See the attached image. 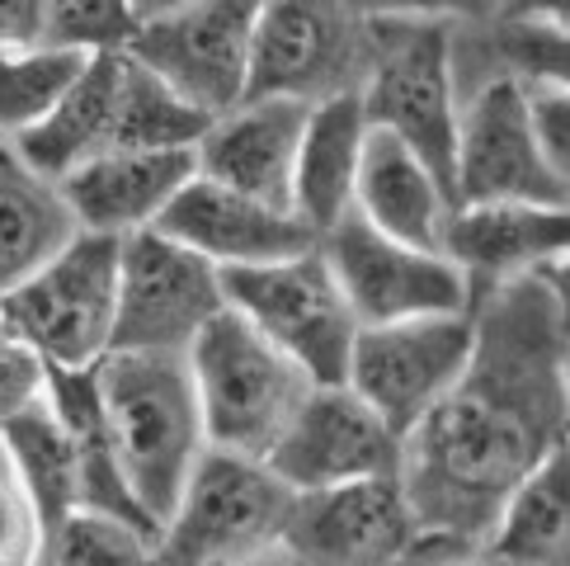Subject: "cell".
I'll return each mask as SVG.
<instances>
[{
	"label": "cell",
	"mask_w": 570,
	"mask_h": 566,
	"mask_svg": "<svg viewBox=\"0 0 570 566\" xmlns=\"http://www.w3.org/2000/svg\"><path fill=\"white\" fill-rule=\"evenodd\" d=\"M0 443H6L19 481L29 487L33 510L48 534L57 519H67L80 505V439L48 407V392H43L38 407L14 416L10 424H0Z\"/></svg>",
	"instance_id": "24"
},
{
	"label": "cell",
	"mask_w": 570,
	"mask_h": 566,
	"mask_svg": "<svg viewBox=\"0 0 570 566\" xmlns=\"http://www.w3.org/2000/svg\"><path fill=\"white\" fill-rule=\"evenodd\" d=\"M293 491L264 462L203 453L156 534V566H250L278 553Z\"/></svg>",
	"instance_id": "5"
},
{
	"label": "cell",
	"mask_w": 570,
	"mask_h": 566,
	"mask_svg": "<svg viewBox=\"0 0 570 566\" xmlns=\"http://www.w3.org/2000/svg\"><path fill=\"white\" fill-rule=\"evenodd\" d=\"M194 179V156H156V152H105L71 170L62 198L76 217V232L128 241L137 232H151L175 194Z\"/></svg>",
	"instance_id": "18"
},
{
	"label": "cell",
	"mask_w": 570,
	"mask_h": 566,
	"mask_svg": "<svg viewBox=\"0 0 570 566\" xmlns=\"http://www.w3.org/2000/svg\"><path fill=\"white\" fill-rule=\"evenodd\" d=\"M48 392V369L29 345H19L14 335L0 331V424H10L14 416H24L38 407Z\"/></svg>",
	"instance_id": "31"
},
{
	"label": "cell",
	"mask_w": 570,
	"mask_h": 566,
	"mask_svg": "<svg viewBox=\"0 0 570 566\" xmlns=\"http://www.w3.org/2000/svg\"><path fill=\"white\" fill-rule=\"evenodd\" d=\"M0 152H6V147H0Z\"/></svg>",
	"instance_id": "35"
},
{
	"label": "cell",
	"mask_w": 570,
	"mask_h": 566,
	"mask_svg": "<svg viewBox=\"0 0 570 566\" xmlns=\"http://www.w3.org/2000/svg\"><path fill=\"white\" fill-rule=\"evenodd\" d=\"M307 114V105L288 99H246L203 133L194 147V175L264 208L293 213V170Z\"/></svg>",
	"instance_id": "16"
},
{
	"label": "cell",
	"mask_w": 570,
	"mask_h": 566,
	"mask_svg": "<svg viewBox=\"0 0 570 566\" xmlns=\"http://www.w3.org/2000/svg\"><path fill=\"white\" fill-rule=\"evenodd\" d=\"M141 6L128 0H48L43 6V48L71 57H124L137 33Z\"/></svg>",
	"instance_id": "28"
},
{
	"label": "cell",
	"mask_w": 570,
	"mask_h": 566,
	"mask_svg": "<svg viewBox=\"0 0 570 566\" xmlns=\"http://www.w3.org/2000/svg\"><path fill=\"white\" fill-rule=\"evenodd\" d=\"M570 331L566 270L472 297V359L439 407L401 439L396 487L420 538L476 553L504 496L566 449Z\"/></svg>",
	"instance_id": "1"
},
{
	"label": "cell",
	"mask_w": 570,
	"mask_h": 566,
	"mask_svg": "<svg viewBox=\"0 0 570 566\" xmlns=\"http://www.w3.org/2000/svg\"><path fill=\"white\" fill-rule=\"evenodd\" d=\"M227 312V289L213 265L170 236L137 232L118 241V312L114 350L189 354V345Z\"/></svg>",
	"instance_id": "11"
},
{
	"label": "cell",
	"mask_w": 570,
	"mask_h": 566,
	"mask_svg": "<svg viewBox=\"0 0 570 566\" xmlns=\"http://www.w3.org/2000/svg\"><path fill=\"white\" fill-rule=\"evenodd\" d=\"M363 142H368V124H363L358 95L325 99L307 114L293 170V213L316 241L354 213Z\"/></svg>",
	"instance_id": "20"
},
{
	"label": "cell",
	"mask_w": 570,
	"mask_h": 566,
	"mask_svg": "<svg viewBox=\"0 0 570 566\" xmlns=\"http://www.w3.org/2000/svg\"><path fill=\"white\" fill-rule=\"evenodd\" d=\"M80 71H86V57L57 48L0 52V147L10 152L19 137L43 124L80 80Z\"/></svg>",
	"instance_id": "26"
},
{
	"label": "cell",
	"mask_w": 570,
	"mask_h": 566,
	"mask_svg": "<svg viewBox=\"0 0 570 566\" xmlns=\"http://www.w3.org/2000/svg\"><path fill=\"white\" fill-rule=\"evenodd\" d=\"M156 232L170 236L175 246H185L189 255H198L203 265H213L217 274L264 270V265L297 260L321 246L297 222V213L264 208L255 198L217 189L198 175L175 194V204L156 222Z\"/></svg>",
	"instance_id": "15"
},
{
	"label": "cell",
	"mask_w": 570,
	"mask_h": 566,
	"mask_svg": "<svg viewBox=\"0 0 570 566\" xmlns=\"http://www.w3.org/2000/svg\"><path fill=\"white\" fill-rule=\"evenodd\" d=\"M222 289H227V308L246 326H255L278 354H288L316 388L344 382L358 321L331 265L321 260V246L264 270L222 274Z\"/></svg>",
	"instance_id": "9"
},
{
	"label": "cell",
	"mask_w": 570,
	"mask_h": 566,
	"mask_svg": "<svg viewBox=\"0 0 570 566\" xmlns=\"http://www.w3.org/2000/svg\"><path fill=\"white\" fill-rule=\"evenodd\" d=\"M466 359H472V308L392 321V326H363L350 350L344 388L396 439H405L453 392Z\"/></svg>",
	"instance_id": "10"
},
{
	"label": "cell",
	"mask_w": 570,
	"mask_h": 566,
	"mask_svg": "<svg viewBox=\"0 0 570 566\" xmlns=\"http://www.w3.org/2000/svg\"><path fill=\"white\" fill-rule=\"evenodd\" d=\"M439 566H491V562H481L476 553H462V557H448V562H439Z\"/></svg>",
	"instance_id": "33"
},
{
	"label": "cell",
	"mask_w": 570,
	"mask_h": 566,
	"mask_svg": "<svg viewBox=\"0 0 570 566\" xmlns=\"http://www.w3.org/2000/svg\"><path fill=\"white\" fill-rule=\"evenodd\" d=\"M33 566H156V534L109 515L71 510L43 534Z\"/></svg>",
	"instance_id": "27"
},
{
	"label": "cell",
	"mask_w": 570,
	"mask_h": 566,
	"mask_svg": "<svg viewBox=\"0 0 570 566\" xmlns=\"http://www.w3.org/2000/svg\"><path fill=\"white\" fill-rule=\"evenodd\" d=\"M185 363L208 449L246 462L269 458L278 435L297 416L302 397L316 388L288 354H278L232 308L194 340Z\"/></svg>",
	"instance_id": "4"
},
{
	"label": "cell",
	"mask_w": 570,
	"mask_h": 566,
	"mask_svg": "<svg viewBox=\"0 0 570 566\" xmlns=\"http://www.w3.org/2000/svg\"><path fill=\"white\" fill-rule=\"evenodd\" d=\"M38 548H43V519L0 443V566H33Z\"/></svg>",
	"instance_id": "29"
},
{
	"label": "cell",
	"mask_w": 570,
	"mask_h": 566,
	"mask_svg": "<svg viewBox=\"0 0 570 566\" xmlns=\"http://www.w3.org/2000/svg\"><path fill=\"white\" fill-rule=\"evenodd\" d=\"M43 6L48 0H0V52L43 48Z\"/></svg>",
	"instance_id": "32"
},
{
	"label": "cell",
	"mask_w": 570,
	"mask_h": 566,
	"mask_svg": "<svg viewBox=\"0 0 570 566\" xmlns=\"http://www.w3.org/2000/svg\"><path fill=\"white\" fill-rule=\"evenodd\" d=\"M396 462L401 439L344 382H331V388H312L302 397L297 416L278 435L264 468L293 496H321L335 487H354V481L396 477Z\"/></svg>",
	"instance_id": "14"
},
{
	"label": "cell",
	"mask_w": 570,
	"mask_h": 566,
	"mask_svg": "<svg viewBox=\"0 0 570 566\" xmlns=\"http://www.w3.org/2000/svg\"><path fill=\"white\" fill-rule=\"evenodd\" d=\"M523 109H528V128H533L542 160L570 179V90L533 86V90H523Z\"/></svg>",
	"instance_id": "30"
},
{
	"label": "cell",
	"mask_w": 570,
	"mask_h": 566,
	"mask_svg": "<svg viewBox=\"0 0 570 566\" xmlns=\"http://www.w3.org/2000/svg\"><path fill=\"white\" fill-rule=\"evenodd\" d=\"M118 241L80 232L29 283L0 297V331L29 345L43 369L86 373L114 350Z\"/></svg>",
	"instance_id": "6"
},
{
	"label": "cell",
	"mask_w": 570,
	"mask_h": 566,
	"mask_svg": "<svg viewBox=\"0 0 570 566\" xmlns=\"http://www.w3.org/2000/svg\"><path fill=\"white\" fill-rule=\"evenodd\" d=\"M453 204H533L566 208L570 179L542 160L528 128L523 86L491 80L458 99L453 128Z\"/></svg>",
	"instance_id": "12"
},
{
	"label": "cell",
	"mask_w": 570,
	"mask_h": 566,
	"mask_svg": "<svg viewBox=\"0 0 570 566\" xmlns=\"http://www.w3.org/2000/svg\"><path fill=\"white\" fill-rule=\"evenodd\" d=\"M439 251L476 297L528 274L566 270L570 213L533 204H453Z\"/></svg>",
	"instance_id": "17"
},
{
	"label": "cell",
	"mask_w": 570,
	"mask_h": 566,
	"mask_svg": "<svg viewBox=\"0 0 570 566\" xmlns=\"http://www.w3.org/2000/svg\"><path fill=\"white\" fill-rule=\"evenodd\" d=\"M368 76L358 86L363 124L405 142L448 185L458 128L453 10H368Z\"/></svg>",
	"instance_id": "3"
},
{
	"label": "cell",
	"mask_w": 570,
	"mask_h": 566,
	"mask_svg": "<svg viewBox=\"0 0 570 566\" xmlns=\"http://www.w3.org/2000/svg\"><path fill=\"white\" fill-rule=\"evenodd\" d=\"M255 14L259 6H240V0L141 6L124 57L170 86L203 118H222L246 105Z\"/></svg>",
	"instance_id": "7"
},
{
	"label": "cell",
	"mask_w": 570,
	"mask_h": 566,
	"mask_svg": "<svg viewBox=\"0 0 570 566\" xmlns=\"http://www.w3.org/2000/svg\"><path fill=\"white\" fill-rule=\"evenodd\" d=\"M76 236L62 189L33 175L14 152H0V297L52 265Z\"/></svg>",
	"instance_id": "23"
},
{
	"label": "cell",
	"mask_w": 570,
	"mask_h": 566,
	"mask_svg": "<svg viewBox=\"0 0 570 566\" xmlns=\"http://www.w3.org/2000/svg\"><path fill=\"white\" fill-rule=\"evenodd\" d=\"M368 52V10L358 6H316V0L259 6L246 99H288L316 109L325 99L358 95Z\"/></svg>",
	"instance_id": "8"
},
{
	"label": "cell",
	"mask_w": 570,
	"mask_h": 566,
	"mask_svg": "<svg viewBox=\"0 0 570 566\" xmlns=\"http://www.w3.org/2000/svg\"><path fill=\"white\" fill-rule=\"evenodd\" d=\"M213 118L189 109L170 86H160L137 62L118 67V109H114V152H156V156H194Z\"/></svg>",
	"instance_id": "25"
},
{
	"label": "cell",
	"mask_w": 570,
	"mask_h": 566,
	"mask_svg": "<svg viewBox=\"0 0 570 566\" xmlns=\"http://www.w3.org/2000/svg\"><path fill=\"white\" fill-rule=\"evenodd\" d=\"M476 557L491 566H570V453H552L504 496Z\"/></svg>",
	"instance_id": "21"
},
{
	"label": "cell",
	"mask_w": 570,
	"mask_h": 566,
	"mask_svg": "<svg viewBox=\"0 0 570 566\" xmlns=\"http://www.w3.org/2000/svg\"><path fill=\"white\" fill-rule=\"evenodd\" d=\"M250 566H293V562L283 557V553H269V557H259V562H250Z\"/></svg>",
	"instance_id": "34"
},
{
	"label": "cell",
	"mask_w": 570,
	"mask_h": 566,
	"mask_svg": "<svg viewBox=\"0 0 570 566\" xmlns=\"http://www.w3.org/2000/svg\"><path fill=\"white\" fill-rule=\"evenodd\" d=\"M448 213H453V194H448L443 179L405 142L368 128L354 185V217H363L373 232L401 241V246L439 251Z\"/></svg>",
	"instance_id": "19"
},
{
	"label": "cell",
	"mask_w": 570,
	"mask_h": 566,
	"mask_svg": "<svg viewBox=\"0 0 570 566\" xmlns=\"http://www.w3.org/2000/svg\"><path fill=\"white\" fill-rule=\"evenodd\" d=\"M321 260L331 265L358 331L472 308L466 279L439 251L401 246L354 213L321 236Z\"/></svg>",
	"instance_id": "13"
},
{
	"label": "cell",
	"mask_w": 570,
	"mask_h": 566,
	"mask_svg": "<svg viewBox=\"0 0 570 566\" xmlns=\"http://www.w3.org/2000/svg\"><path fill=\"white\" fill-rule=\"evenodd\" d=\"M118 67H124V57H95V62H86V71H80V80L67 90L62 105H57L29 137H19L10 152L24 160L33 175L52 179V185H62V179L86 166V160L114 152Z\"/></svg>",
	"instance_id": "22"
},
{
	"label": "cell",
	"mask_w": 570,
	"mask_h": 566,
	"mask_svg": "<svg viewBox=\"0 0 570 566\" xmlns=\"http://www.w3.org/2000/svg\"><path fill=\"white\" fill-rule=\"evenodd\" d=\"M95 392L105 449L141 515L160 534V524L185 496V481L208 453L189 363L185 354L109 350L95 363Z\"/></svg>",
	"instance_id": "2"
}]
</instances>
